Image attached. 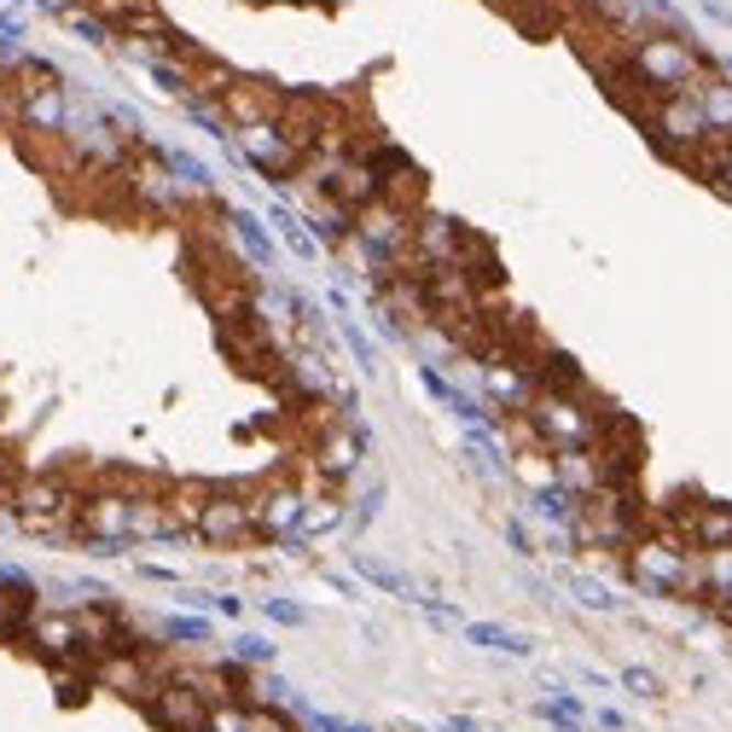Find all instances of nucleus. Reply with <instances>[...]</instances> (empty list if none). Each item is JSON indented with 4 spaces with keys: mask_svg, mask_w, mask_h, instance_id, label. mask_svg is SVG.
Segmentation results:
<instances>
[{
    "mask_svg": "<svg viewBox=\"0 0 732 732\" xmlns=\"http://www.w3.org/2000/svg\"><path fill=\"white\" fill-rule=\"evenodd\" d=\"M628 65H634L657 93H686L698 99L721 70H709L698 53H691L686 35H668V30H645V35H628Z\"/></svg>",
    "mask_w": 732,
    "mask_h": 732,
    "instance_id": "f257e3e1",
    "label": "nucleus"
},
{
    "mask_svg": "<svg viewBox=\"0 0 732 732\" xmlns=\"http://www.w3.org/2000/svg\"><path fill=\"white\" fill-rule=\"evenodd\" d=\"M12 523L30 529L41 541H76V518H81V495L70 477H30L12 488Z\"/></svg>",
    "mask_w": 732,
    "mask_h": 732,
    "instance_id": "f03ea898",
    "label": "nucleus"
},
{
    "mask_svg": "<svg viewBox=\"0 0 732 732\" xmlns=\"http://www.w3.org/2000/svg\"><path fill=\"white\" fill-rule=\"evenodd\" d=\"M529 424L546 447H599L610 436V419L594 396H558V390H541L535 407H529Z\"/></svg>",
    "mask_w": 732,
    "mask_h": 732,
    "instance_id": "7ed1b4c3",
    "label": "nucleus"
},
{
    "mask_svg": "<svg viewBox=\"0 0 732 732\" xmlns=\"http://www.w3.org/2000/svg\"><path fill=\"white\" fill-rule=\"evenodd\" d=\"M686 569H691V541H680L675 529H645V535L628 546V576L657 599L686 594Z\"/></svg>",
    "mask_w": 732,
    "mask_h": 732,
    "instance_id": "20e7f679",
    "label": "nucleus"
},
{
    "mask_svg": "<svg viewBox=\"0 0 732 732\" xmlns=\"http://www.w3.org/2000/svg\"><path fill=\"white\" fill-rule=\"evenodd\" d=\"M76 541L93 558H117L122 546H134V495L129 488H93V495H81Z\"/></svg>",
    "mask_w": 732,
    "mask_h": 732,
    "instance_id": "39448f33",
    "label": "nucleus"
},
{
    "mask_svg": "<svg viewBox=\"0 0 732 732\" xmlns=\"http://www.w3.org/2000/svg\"><path fill=\"white\" fill-rule=\"evenodd\" d=\"M640 129L657 140V152H668L675 163H691L698 157V146L709 140V122H703V106L698 99H686V93H668L657 111H651Z\"/></svg>",
    "mask_w": 732,
    "mask_h": 732,
    "instance_id": "423d86ee",
    "label": "nucleus"
},
{
    "mask_svg": "<svg viewBox=\"0 0 732 732\" xmlns=\"http://www.w3.org/2000/svg\"><path fill=\"white\" fill-rule=\"evenodd\" d=\"M233 146H239V157L251 163V169H262L268 180H297V175H302V163H309V152H302L297 140L279 129V122H256V129H239V134H233Z\"/></svg>",
    "mask_w": 732,
    "mask_h": 732,
    "instance_id": "0eeeda50",
    "label": "nucleus"
},
{
    "mask_svg": "<svg viewBox=\"0 0 732 732\" xmlns=\"http://www.w3.org/2000/svg\"><path fill=\"white\" fill-rule=\"evenodd\" d=\"M198 541L210 546H239L256 535V495H233V488H210V500H203V512L192 523Z\"/></svg>",
    "mask_w": 732,
    "mask_h": 732,
    "instance_id": "6e6552de",
    "label": "nucleus"
},
{
    "mask_svg": "<svg viewBox=\"0 0 732 732\" xmlns=\"http://www.w3.org/2000/svg\"><path fill=\"white\" fill-rule=\"evenodd\" d=\"M477 378H483V396L500 407V419L529 413V407H535V396H541V384H535V373H529V361H518V355H488V361H477Z\"/></svg>",
    "mask_w": 732,
    "mask_h": 732,
    "instance_id": "1a4fd4ad",
    "label": "nucleus"
},
{
    "mask_svg": "<svg viewBox=\"0 0 732 732\" xmlns=\"http://www.w3.org/2000/svg\"><path fill=\"white\" fill-rule=\"evenodd\" d=\"M24 645L41 651L53 668L58 663H93V651H88V640H81V628H76V610H35Z\"/></svg>",
    "mask_w": 732,
    "mask_h": 732,
    "instance_id": "9d476101",
    "label": "nucleus"
},
{
    "mask_svg": "<svg viewBox=\"0 0 732 732\" xmlns=\"http://www.w3.org/2000/svg\"><path fill=\"white\" fill-rule=\"evenodd\" d=\"M140 709H146V721L157 732H203V721H210V698H198L180 680H157V691Z\"/></svg>",
    "mask_w": 732,
    "mask_h": 732,
    "instance_id": "9b49d317",
    "label": "nucleus"
},
{
    "mask_svg": "<svg viewBox=\"0 0 732 732\" xmlns=\"http://www.w3.org/2000/svg\"><path fill=\"white\" fill-rule=\"evenodd\" d=\"M302 506H309V488H297V483L262 488V495H256V535L302 541Z\"/></svg>",
    "mask_w": 732,
    "mask_h": 732,
    "instance_id": "f8f14e48",
    "label": "nucleus"
},
{
    "mask_svg": "<svg viewBox=\"0 0 732 732\" xmlns=\"http://www.w3.org/2000/svg\"><path fill=\"white\" fill-rule=\"evenodd\" d=\"M12 111L30 134H65L70 129V93L65 88H12Z\"/></svg>",
    "mask_w": 732,
    "mask_h": 732,
    "instance_id": "ddd939ff",
    "label": "nucleus"
},
{
    "mask_svg": "<svg viewBox=\"0 0 732 732\" xmlns=\"http://www.w3.org/2000/svg\"><path fill=\"white\" fill-rule=\"evenodd\" d=\"M553 472H558V488H569L576 500L610 488V472H605L599 447H553Z\"/></svg>",
    "mask_w": 732,
    "mask_h": 732,
    "instance_id": "4468645a",
    "label": "nucleus"
},
{
    "mask_svg": "<svg viewBox=\"0 0 732 732\" xmlns=\"http://www.w3.org/2000/svg\"><path fill=\"white\" fill-rule=\"evenodd\" d=\"M680 535L691 546H703V553H716V546H732V506L721 500H698L691 512L680 518Z\"/></svg>",
    "mask_w": 732,
    "mask_h": 732,
    "instance_id": "2eb2a0df",
    "label": "nucleus"
},
{
    "mask_svg": "<svg viewBox=\"0 0 732 732\" xmlns=\"http://www.w3.org/2000/svg\"><path fill=\"white\" fill-rule=\"evenodd\" d=\"M175 535H187V529L169 512V495H134V541H175Z\"/></svg>",
    "mask_w": 732,
    "mask_h": 732,
    "instance_id": "dca6fc26",
    "label": "nucleus"
},
{
    "mask_svg": "<svg viewBox=\"0 0 732 732\" xmlns=\"http://www.w3.org/2000/svg\"><path fill=\"white\" fill-rule=\"evenodd\" d=\"M228 233H233V244L244 251V262H256V274H268V268H274V239L262 233V221H256V215L228 210Z\"/></svg>",
    "mask_w": 732,
    "mask_h": 732,
    "instance_id": "f3484780",
    "label": "nucleus"
},
{
    "mask_svg": "<svg viewBox=\"0 0 732 732\" xmlns=\"http://www.w3.org/2000/svg\"><path fill=\"white\" fill-rule=\"evenodd\" d=\"M465 640L483 645V651H500V657H529V651H535V640H523L500 622H465Z\"/></svg>",
    "mask_w": 732,
    "mask_h": 732,
    "instance_id": "a211bd4d",
    "label": "nucleus"
},
{
    "mask_svg": "<svg viewBox=\"0 0 732 732\" xmlns=\"http://www.w3.org/2000/svg\"><path fill=\"white\" fill-rule=\"evenodd\" d=\"M698 106H703L709 134H732V81H727V76L709 81V88L698 93Z\"/></svg>",
    "mask_w": 732,
    "mask_h": 732,
    "instance_id": "6ab92c4d",
    "label": "nucleus"
},
{
    "mask_svg": "<svg viewBox=\"0 0 732 732\" xmlns=\"http://www.w3.org/2000/svg\"><path fill=\"white\" fill-rule=\"evenodd\" d=\"M274 228H279V239L291 244L302 262H320V239L309 233V221H302L297 210H274Z\"/></svg>",
    "mask_w": 732,
    "mask_h": 732,
    "instance_id": "aec40b11",
    "label": "nucleus"
},
{
    "mask_svg": "<svg viewBox=\"0 0 732 732\" xmlns=\"http://www.w3.org/2000/svg\"><path fill=\"white\" fill-rule=\"evenodd\" d=\"M355 569H361V576H366V581H373V587H384V594H401V599H413V605H419V587H413V581H407V576H401V569H390V564H378V558H366V553H355Z\"/></svg>",
    "mask_w": 732,
    "mask_h": 732,
    "instance_id": "412c9836",
    "label": "nucleus"
},
{
    "mask_svg": "<svg viewBox=\"0 0 732 732\" xmlns=\"http://www.w3.org/2000/svg\"><path fill=\"white\" fill-rule=\"evenodd\" d=\"M343 523V500L337 495H309V506H302V541L309 535H325V529Z\"/></svg>",
    "mask_w": 732,
    "mask_h": 732,
    "instance_id": "4be33fe9",
    "label": "nucleus"
},
{
    "mask_svg": "<svg viewBox=\"0 0 732 732\" xmlns=\"http://www.w3.org/2000/svg\"><path fill=\"white\" fill-rule=\"evenodd\" d=\"M244 721H251V703H244V698H221V703H210L203 732H244Z\"/></svg>",
    "mask_w": 732,
    "mask_h": 732,
    "instance_id": "5701e85b",
    "label": "nucleus"
},
{
    "mask_svg": "<svg viewBox=\"0 0 732 732\" xmlns=\"http://www.w3.org/2000/svg\"><path fill=\"white\" fill-rule=\"evenodd\" d=\"M617 686H622V691H634L640 703H657V698H663V675H657V668H640V663H628Z\"/></svg>",
    "mask_w": 732,
    "mask_h": 732,
    "instance_id": "b1692460",
    "label": "nucleus"
},
{
    "mask_svg": "<svg viewBox=\"0 0 732 732\" xmlns=\"http://www.w3.org/2000/svg\"><path fill=\"white\" fill-rule=\"evenodd\" d=\"M24 24H18V12H0V65H24Z\"/></svg>",
    "mask_w": 732,
    "mask_h": 732,
    "instance_id": "393cba45",
    "label": "nucleus"
},
{
    "mask_svg": "<svg viewBox=\"0 0 732 732\" xmlns=\"http://www.w3.org/2000/svg\"><path fill=\"white\" fill-rule=\"evenodd\" d=\"M569 594H576V605H581V610H599V617H605V610H617L610 587H605V581H594V576H569Z\"/></svg>",
    "mask_w": 732,
    "mask_h": 732,
    "instance_id": "a878e982",
    "label": "nucleus"
},
{
    "mask_svg": "<svg viewBox=\"0 0 732 732\" xmlns=\"http://www.w3.org/2000/svg\"><path fill=\"white\" fill-rule=\"evenodd\" d=\"M163 640H180V645H210V622H203V617H169V622H163Z\"/></svg>",
    "mask_w": 732,
    "mask_h": 732,
    "instance_id": "bb28decb",
    "label": "nucleus"
},
{
    "mask_svg": "<svg viewBox=\"0 0 732 732\" xmlns=\"http://www.w3.org/2000/svg\"><path fill=\"white\" fill-rule=\"evenodd\" d=\"M244 732H302V727L285 716V709H256L251 703V721H244Z\"/></svg>",
    "mask_w": 732,
    "mask_h": 732,
    "instance_id": "cd10ccee",
    "label": "nucleus"
},
{
    "mask_svg": "<svg viewBox=\"0 0 732 732\" xmlns=\"http://www.w3.org/2000/svg\"><path fill=\"white\" fill-rule=\"evenodd\" d=\"M262 610H268V617H274L279 628H302V622H309V610L291 605V599H262Z\"/></svg>",
    "mask_w": 732,
    "mask_h": 732,
    "instance_id": "c85d7f7f",
    "label": "nucleus"
},
{
    "mask_svg": "<svg viewBox=\"0 0 732 732\" xmlns=\"http://www.w3.org/2000/svg\"><path fill=\"white\" fill-rule=\"evenodd\" d=\"M233 657H239V663H256V668H262V663H274V645H268V640H262V634H244V640H239V651H233Z\"/></svg>",
    "mask_w": 732,
    "mask_h": 732,
    "instance_id": "c756f323",
    "label": "nucleus"
},
{
    "mask_svg": "<svg viewBox=\"0 0 732 732\" xmlns=\"http://www.w3.org/2000/svg\"><path fill=\"white\" fill-rule=\"evenodd\" d=\"M343 343H350V350H355V361H361V373H373V343H366V332H355V325L350 320H343Z\"/></svg>",
    "mask_w": 732,
    "mask_h": 732,
    "instance_id": "7c9ffc66",
    "label": "nucleus"
},
{
    "mask_svg": "<svg viewBox=\"0 0 732 732\" xmlns=\"http://www.w3.org/2000/svg\"><path fill=\"white\" fill-rule=\"evenodd\" d=\"M576 7H587L594 18H617V7H622V0H576Z\"/></svg>",
    "mask_w": 732,
    "mask_h": 732,
    "instance_id": "2f4dec72",
    "label": "nucleus"
},
{
    "mask_svg": "<svg viewBox=\"0 0 732 732\" xmlns=\"http://www.w3.org/2000/svg\"><path fill=\"white\" fill-rule=\"evenodd\" d=\"M594 721H599L605 732H622V727H628V721H622V709H599V716H594Z\"/></svg>",
    "mask_w": 732,
    "mask_h": 732,
    "instance_id": "473e14b6",
    "label": "nucleus"
},
{
    "mask_svg": "<svg viewBox=\"0 0 732 732\" xmlns=\"http://www.w3.org/2000/svg\"><path fill=\"white\" fill-rule=\"evenodd\" d=\"M0 529H7V512H0Z\"/></svg>",
    "mask_w": 732,
    "mask_h": 732,
    "instance_id": "72a5a7b5",
    "label": "nucleus"
}]
</instances>
